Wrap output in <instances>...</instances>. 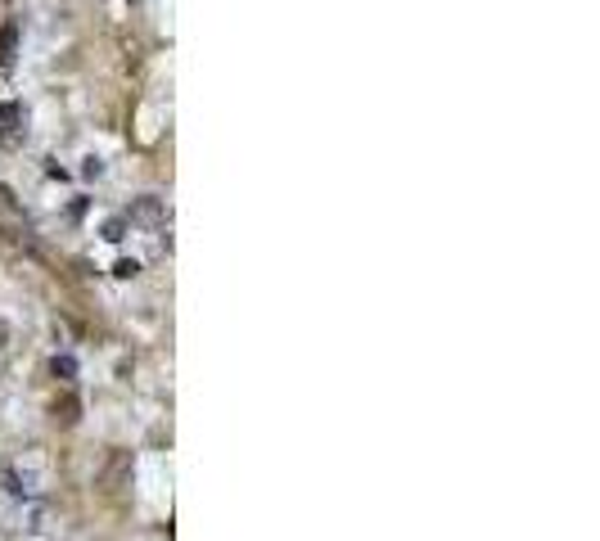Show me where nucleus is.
Here are the masks:
<instances>
[{
  "label": "nucleus",
  "mask_w": 600,
  "mask_h": 541,
  "mask_svg": "<svg viewBox=\"0 0 600 541\" xmlns=\"http://www.w3.org/2000/svg\"><path fill=\"white\" fill-rule=\"evenodd\" d=\"M27 140V113H23V104H0V144L5 150H19V144Z\"/></svg>",
  "instance_id": "obj_1"
},
{
  "label": "nucleus",
  "mask_w": 600,
  "mask_h": 541,
  "mask_svg": "<svg viewBox=\"0 0 600 541\" xmlns=\"http://www.w3.org/2000/svg\"><path fill=\"white\" fill-rule=\"evenodd\" d=\"M77 415H82V402L73 398V392H64V398L55 402V420L59 424H77Z\"/></svg>",
  "instance_id": "obj_2"
},
{
  "label": "nucleus",
  "mask_w": 600,
  "mask_h": 541,
  "mask_svg": "<svg viewBox=\"0 0 600 541\" xmlns=\"http://www.w3.org/2000/svg\"><path fill=\"white\" fill-rule=\"evenodd\" d=\"M14 50H19V27H14V23H5V27H0V64H10V59H14Z\"/></svg>",
  "instance_id": "obj_3"
},
{
  "label": "nucleus",
  "mask_w": 600,
  "mask_h": 541,
  "mask_svg": "<svg viewBox=\"0 0 600 541\" xmlns=\"http://www.w3.org/2000/svg\"><path fill=\"white\" fill-rule=\"evenodd\" d=\"M50 370H55V379L73 383V375H77V361H73V357H55V361H50Z\"/></svg>",
  "instance_id": "obj_4"
},
{
  "label": "nucleus",
  "mask_w": 600,
  "mask_h": 541,
  "mask_svg": "<svg viewBox=\"0 0 600 541\" xmlns=\"http://www.w3.org/2000/svg\"><path fill=\"white\" fill-rule=\"evenodd\" d=\"M136 271H140V262H136V258H122V262L113 267V275H118V280H131Z\"/></svg>",
  "instance_id": "obj_5"
}]
</instances>
